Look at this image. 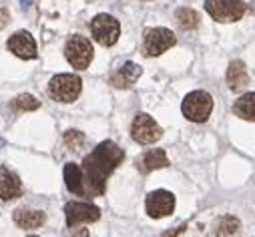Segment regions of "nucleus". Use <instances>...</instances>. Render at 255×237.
Instances as JSON below:
<instances>
[{"label":"nucleus","mask_w":255,"mask_h":237,"mask_svg":"<svg viewBox=\"0 0 255 237\" xmlns=\"http://www.w3.org/2000/svg\"><path fill=\"white\" fill-rule=\"evenodd\" d=\"M30 237H38V235H30Z\"/></svg>","instance_id":"27"},{"label":"nucleus","mask_w":255,"mask_h":237,"mask_svg":"<svg viewBox=\"0 0 255 237\" xmlns=\"http://www.w3.org/2000/svg\"><path fill=\"white\" fill-rule=\"evenodd\" d=\"M225 81L229 85L231 91H243L247 85H249V75H247V69L243 65V61H233L227 69V75H225Z\"/></svg>","instance_id":"15"},{"label":"nucleus","mask_w":255,"mask_h":237,"mask_svg":"<svg viewBox=\"0 0 255 237\" xmlns=\"http://www.w3.org/2000/svg\"><path fill=\"white\" fill-rule=\"evenodd\" d=\"M12 219L22 229H36V227H40L46 221V213L34 211V209H16Z\"/></svg>","instance_id":"17"},{"label":"nucleus","mask_w":255,"mask_h":237,"mask_svg":"<svg viewBox=\"0 0 255 237\" xmlns=\"http://www.w3.org/2000/svg\"><path fill=\"white\" fill-rule=\"evenodd\" d=\"M67 237H89V229H85V227H69V231H67Z\"/></svg>","instance_id":"23"},{"label":"nucleus","mask_w":255,"mask_h":237,"mask_svg":"<svg viewBox=\"0 0 255 237\" xmlns=\"http://www.w3.org/2000/svg\"><path fill=\"white\" fill-rule=\"evenodd\" d=\"M22 195V183L18 175L12 173L8 167H0V199L12 201Z\"/></svg>","instance_id":"11"},{"label":"nucleus","mask_w":255,"mask_h":237,"mask_svg":"<svg viewBox=\"0 0 255 237\" xmlns=\"http://www.w3.org/2000/svg\"><path fill=\"white\" fill-rule=\"evenodd\" d=\"M65 215H67V225L75 227L79 223H93L99 221L101 217V209L93 203H85V201H71L65 205Z\"/></svg>","instance_id":"9"},{"label":"nucleus","mask_w":255,"mask_h":237,"mask_svg":"<svg viewBox=\"0 0 255 237\" xmlns=\"http://www.w3.org/2000/svg\"><path fill=\"white\" fill-rule=\"evenodd\" d=\"M65 183L67 189L79 197L85 195V183H83V167L77 163H67L65 165Z\"/></svg>","instance_id":"16"},{"label":"nucleus","mask_w":255,"mask_h":237,"mask_svg":"<svg viewBox=\"0 0 255 237\" xmlns=\"http://www.w3.org/2000/svg\"><path fill=\"white\" fill-rule=\"evenodd\" d=\"M177 42L175 34L169 28H147L143 32V50L147 56H159L165 50H169Z\"/></svg>","instance_id":"7"},{"label":"nucleus","mask_w":255,"mask_h":237,"mask_svg":"<svg viewBox=\"0 0 255 237\" xmlns=\"http://www.w3.org/2000/svg\"><path fill=\"white\" fill-rule=\"evenodd\" d=\"M8 20H10L8 10H6V8H0V30H2V28L8 24Z\"/></svg>","instance_id":"24"},{"label":"nucleus","mask_w":255,"mask_h":237,"mask_svg":"<svg viewBox=\"0 0 255 237\" xmlns=\"http://www.w3.org/2000/svg\"><path fill=\"white\" fill-rule=\"evenodd\" d=\"M20 4H22V8H28L32 4V0H20Z\"/></svg>","instance_id":"26"},{"label":"nucleus","mask_w":255,"mask_h":237,"mask_svg":"<svg viewBox=\"0 0 255 237\" xmlns=\"http://www.w3.org/2000/svg\"><path fill=\"white\" fill-rule=\"evenodd\" d=\"M65 56L67 61L71 63L73 69L77 71H85L89 69L93 56H95V50H93V44L89 38L81 36V34H75L67 40V46H65Z\"/></svg>","instance_id":"4"},{"label":"nucleus","mask_w":255,"mask_h":237,"mask_svg":"<svg viewBox=\"0 0 255 237\" xmlns=\"http://www.w3.org/2000/svg\"><path fill=\"white\" fill-rule=\"evenodd\" d=\"M131 137L141 145H151L163 137V129L155 123V118L147 113H139L131 125Z\"/></svg>","instance_id":"8"},{"label":"nucleus","mask_w":255,"mask_h":237,"mask_svg":"<svg viewBox=\"0 0 255 237\" xmlns=\"http://www.w3.org/2000/svg\"><path fill=\"white\" fill-rule=\"evenodd\" d=\"M233 113L245 121H255V93H245L233 105Z\"/></svg>","instance_id":"18"},{"label":"nucleus","mask_w":255,"mask_h":237,"mask_svg":"<svg viewBox=\"0 0 255 237\" xmlns=\"http://www.w3.org/2000/svg\"><path fill=\"white\" fill-rule=\"evenodd\" d=\"M6 46L18 58H36V42L30 36V32H26V30H20V32L12 34L6 42Z\"/></svg>","instance_id":"12"},{"label":"nucleus","mask_w":255,"mask_h":237,"mask_svg":"<svg viewBox=\"0 0 255 237\" xmlns=\"http://www.w3.org/2000/svg\"><path fill=\"white\" fill-rule=\"evenodd\" d=\"M163 167H169V159H167V153L163 149H149L147 153H143L137 159V169L143 175H147L155 169H163Z\"/></svg>","instance_id":"14"},{"label":"nucleus","mask_w":255,"mask_h":237,"mask_svg":"<svg viewBox=\"0 0 255 237\" xmlns=\"http://www.w3.org/2000/svg\"><path fill=\"white\" fill-rule=\"evenodd\" d=\"M12 107L16 111H36L40 107V101H36L32 95H20V97L14 99Z\"/></svg>","instance_id":"21"},{"label":"nucleus","mask_w":255,"mask_h":237,"mask_svg":"<svg viewBox=\"0 0 255 237\" xmlns=\"http://www.w3.org/2000/svg\"><path fill=\"white\" fill-rule=\"evenodd\" d=\"M91 34L103 46H113L121 36V24L111 14H97L91 20Z\"/></svg>","instance_id":"6"},{"label":"nucleus","mask_w":255,"mask_h":237,"mask_svg":"<svg viewBox=\"0 0 255 237\" xmlns=\"http://www.w3.org/2000/svg\"><path fill=\"white\" fill-rule=\"evenodd\" d=\"M81 89H83L81 77L69 75V73L56 75L48 83V93L58 103H75L79 99V95H81Z\"/></svg>","instance_id":"3"},{"label":"nucleus","mask_w":255,"mask_h":237,"mask_svg":"<svg viewBox=\"0 0 255 237\" xmlns=\"http://www.w3.org/2000/svg\"><path fill=\"white\" fill-rule=\"evenodd\" d=\"M145 207H147V213L149 217L153 219H161V217H167L173 213L175 209V195L171 191H153L147 195V201H145Z\"/></svg>","instance_id":"10"},{"label":"nucleus","mask_w":255,"mask_h":237,"mask_svg":"<svg viewBox=\"0 0 255 237\" xmlns=\"http://www.w3.org/2000/svg\"><path fill=\"white\" fill-rule=\"evenodd\" d=\"M175 18H177V22H179V26H181L183 30H193V28H197V26H199V20H201L199 14H197V10L187 8V6L177 8Z\"/></svg>","instance_id":"19"},{"label":"nucleus","mask_w":255,"mask_h":237,"mask_svg":"<svg viewBox=\"0 0 255 237\" xmlns=\"http://www.w3.org/2000/svg\"><path fill=\"white\" fill-rule=\"evenodd\" d=\"M237 231H239V219L233 217V215H225V217H221V221L217 223L215 235H217V237H235Z\"/></svg>","instance_id":"20"},{"label":"nucleus","mask_w":255,"mask_h":237,"mask_svg":"<svg viewBox=\"0 0 255 237\" xmlns=\"http://www.w3.org/2000/svg\"><path fill=\"white\" fill-rule=\"evenodd\" d=\"M141 73H143V69L139 65H135V63L129 61V63H125L121 69H117L113 73L111 85L117 87V89H129V87H133L137 83V79L141 77Z\"/></svg>","instance_id":"13"},{"label":"nucleus","mask_w":255,"mask_h":237,"mask_svg":"<svg viewBox=\"0 0 255 237\" xmlns=\"http://www.w3.org/2000/svg\"><path fill=\"white\" fill-rule=\"evenodd\" d=\"M125 153L119 145L113 141H103L91 155L83 161V183H85V195L97 197L105 193L107 179L111 173L123 163Z\"/></svg>","instance_id":"1"},{"label":"nucleus","mask_w":255,"mask_h":237,"mask_svg":"<svg viewBox=\"0 0 255 237\" xmlns=\"http://www.w3.org/2000/svg\"><path fill=\"white\" fill-rule=\"evenodd\" d=\"M181 111L185 115V118L193 123H205L211 117L213 111V97L205 91H193L189 93L181 105Z\"/></svg>","instance_id":"2"},{"label":"nucleus","mask_w":255,"mask_h":237,"mask_svg":"<svg viewBox=\"0 0 255 237\" xmlns=\"http://www.w3.org/2000/svg\"><path fill=\"white\" fill-rule=\"evenodd\" d=\"M65 143H67V147L71 149V151H79L83 145H85V135L81 133V131H67L65 133Z\"/></svg>","instance_id":"22"},{"label":"nucleus","mask_w":255,"mask_h":237,"mask_svg":"<svg viewBox=\"0 0 255 237\" xmlns=\"http://www.w3.org/2000/svg\"><path fill=\"white\" fill-rule=\"evenodd\" d=\"M205 10L217 22H235L243 18L247 6L243 0H205Z\"/></svg>","instance_id":"5"},{"label":"nucleus","mask_w":255,"mask_h":237,"mask_svg":"<svg viewBox=\"0 0 255 237\" xmlns=\"http://www.w3.org/2000/svg\"><path fill=\"white\" fill-rule=\"evenodd\" d=\"M185 227H187V225H181V227H177L175 231H169V233H165V237H177L179 233H183V231H185Z\"/></svg>","instance_id":"25"}]
</instances>
